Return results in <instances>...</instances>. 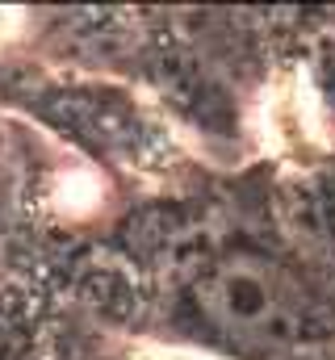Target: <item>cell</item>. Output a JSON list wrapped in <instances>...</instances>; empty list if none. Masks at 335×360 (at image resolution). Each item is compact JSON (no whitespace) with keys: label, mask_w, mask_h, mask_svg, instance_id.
Returning a JSON list of instances; mask_svg holds the SVG:
<instances>
[{"label":"cell","mask_w":335,"mask_h":360,"mask_svg":"<svg viewBox=\"0 0 335 360\" xmlns=\"http://www.w3.org/2000/svg\"><path fill=\"white\" fill-rule=\"evenodd\" d=\"M189 306L210 335L248 356H281L298 348L310 323L302 285L260 252L214 256L193 276Z\"/></svg>","instance_id":"6da1fadb"}]
</instances>
